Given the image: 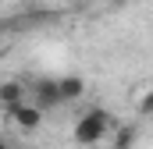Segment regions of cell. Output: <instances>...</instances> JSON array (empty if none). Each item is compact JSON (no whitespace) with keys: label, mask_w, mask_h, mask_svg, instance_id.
Masks as SVG:
<instances>
[{"label":"cell","mask_w":153,"mask_h":149,"mask_svg":"<svg viewBox=\"0 0 153 149\" xmlns=\"http://www.w3.org/2000/svg\"><path fill=\"white\" fill-rule=\"evenodd\" d=\"M107 131H111L107 110H89V114H82L75 121V142L78 146H96V142L107 139Z\"/></svg>","instance_id":"obj_1"},{"label":"cell","mask_w":153,"mask_h":149,"mask_svg":"<svg viewBox=\"0 0 153 149\" xmlns=\"http://www.w3.org/2000/svg\"><path fill=\"white\" fill-rule=\"evenodd\" d=\"M29 103L39 107V110H53V107H61V96H57V78H36L32 82V96H29Z\"/></svg>","instance_id":"obj_2"},{"label":"cell","mask_w":153,"mask_h":149,"mask_svg":"<svg viewBox=\"0 0 153 149\" xmlns=\"http://www.w3.org/2000/svg\"><path fill=\"white\" fill-rule=\"evenodd\" d=\"M7 114H11V121H14L22 131H36L39 124H43V110H39V107H32L29 100H25V103H18L14 110H7Z\"/></svg>","instance_id":"obj_3"},{"label":"cell","mask_w":153,"mask_h":149,"mask_svg":"<svg viewBox=\"0 0 153 149\" xmlns=\"http://www.w3.org/2000/svg\"><path fill=\"white\" fill-rule=\"evenodd\" d=\"M57 96H61V103H78L85 96V82L78 74H61L57 78Z\"/></svg>","instance_id":"obj_4"},{"label":"cell","mask_w":153,"mask_h":149,"mask_svg":"<svg viewBox=\"0 0 153 149\" xmlns=\"http://www.w3.org/2000/svg\"><path fill=\"white\" fill-rule=\"evenodd\" d=\"M0 103L7 110H14L18 103H25V82H0Z\"/></svg>","instance_id":"obj_5"},{"label":"cell","mask_w":153,"mask_h":149,"mask_svg":"<svg viewBox=\"0 0 153 149\" xmlns=\"http://www.w3.org/2000/svg\"><path fill=\"white\" fill-rule=\"evenodd\" d=\"M135 139H139L135 124H121V128L114 131V149H132V146H135Z\"/></svg>","instance_id":"obj_6"},{"label":"cell","mask_w":153,"mask_h":149,"mask_svg":"<svg viewBox=\"0 0 153 149\" xmlns=\"http://www.w3.org/2000/svg\"><path fill=\"white\" fill-rule=\"evenodd\" d=\"M139 114H146V117L153 114V89H150V92H143V100H139Z\"/></svg>","instance_id":"obj_7"},{"label":"cell","mask_w":153,"mask_h":149,"mask_svg":"<svg viewBox=\"0 0 153 149\" xmlns=\"http://www.w3.org/2000/svg\"><path fill=\"white\" fill-rule=\"evenodd\" d=\"M0 149H7V142H4V139H0Z\"/></svg>","instance_id":"obj_8"},{"label":"cell","mask_w":153,"mask_h":149,"mask_svg":"<svg viewBox=\"0 0 153 149\" xmlns=\"http://www.w3.org/2000/svg\"><path fill=\"white\" fill-rule=\"evenodd\" d=\"M0 53H4V46H0Z\"/></svg>","instance_id":"obj_9"}]
</instances>
